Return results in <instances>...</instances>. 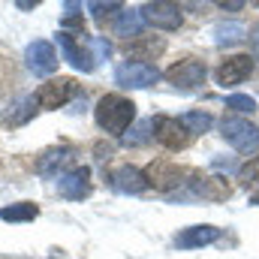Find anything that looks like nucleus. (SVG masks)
Returning a JSON list of instances; mask_svg holds the SVG:
<instances>
[{
    "label": "nucleus",
    "mask_w": 259,
    "mask_h": 259,
    "mask_svg": "<svg viewBox=\"0 0 259 259\" xmlns=\"http://www.w3.org/2000/svg\"><path fill=\"white\" fill-rule=\"evenodd\" d=\"M94 115H97V124L106 133L118 136V133H124L136 121V103L127 100V97H121V94H106V97H100Z\"/></svg>",
    "instance_id": "f257e3e1"
},
{
    "label": "nucleus",
    "mask_w": 259,
    "mask_h": 259,
    "mask_svg": "<svg viewBox=\"0 0 259 259\" xmlns=\"http://www.w3.org/2000/svg\"><path fill=\"white\" fill-rule=\"evenodd\" d=\"M223 139L235 148V151H244V154H250V151H259V130L250 124V121H244V118H235V115H229V118H223Z\"/></svg>",
    "instance_id": "f03ea898"
},
{
    "label": "nucleus",
    "mask_w": 259,
    "mask_h": 259,
    "mask_svg": "<svg viewBox=\"0 0 259 259\" xmlns=\"http://www.w3.org/2000/svg\"><path fill=\"white\" fill-rule=\"evenodd\" d=\"M151 124H154V139H157L163 148H169V151H184V148L190 145V139H193V133L181 124V118L157 115Z\"/></svg>",
    "instance_id": "7ed1b4c3"
},
{
    "label": "nucleus",
    "mask_w": 259,
    "mask_h": 259,
    "mask_svg": "<svg viewBox=\"0 0 259 259\" xmlns=\"http://www.w3.org/2000/svg\"><path fill=\"white\" fill-rule=\"evenodd\" d=\"M205 75H208V69H205L202 61H196V58H184V61H178V64H172L166 69V78L178 91H196V88H202L205 84Z\"/></svg>",
    "instance_id": "20e7f679"
},
{
    "label": "nucleus",
    "mask_w": 259,
    "mask_h": 259,
    "mask_svg": "<svg viewBox=\"0 0 259 259\" xmlns=\"http://www.w3.org/2000/svg\"><path fill=\"white\" fill-rule=\"evenodd\" d=\"M72 94H75V81L72 78H49L46 84H39L36 88V106L39 109H61L66 106L69 100H72Z\"/></svg>",
    "instance_id": "39448f33"
},
{
    "label": "nucleus",
    "mask_w": 259,
    "mask_h": 259,
    "mask_svg": "<svg viewBox=\"0 0 259 259\" xmlns=\"http://www.w3.org/2000/svg\"><path fill=\"white\" fill-rule=\"evenodd\" d=\"M160 78V69L145 61H127L115 69V81L121 88H151Z\"/></svg>",
    "instance_id": "423d86ee"
},
{
    "label": "nucleus",
    "mask_w": 259,
    "mask_h": 259,
    "mask_svg": "<svg viewBox=\"0 0 259 259\" xmlns=\"http://www.w3.org/2000/svg\"><path fill=\"white\" fill-rule=\"evenodd\" d=\"M187 175H190L187 169H181V166H175V163H169V160H157V163H151V166L145 169V181H148L151 187H157V190L181 187V184H187V181H184Z\"/></svg>",
    "instance_id": "0eeeda50"
},
{
    "label": "nucleus",
    "mask_w": 259,
    "mask_h": 259,
    "mask_svg": "<svg viewBox=\"0 0 259 259\" xmlns=\"http://www.w3.org/2000/svg\"><path fill=\"white\" fill-rule=\"evenodd\" d=\"M250 72H253V58L250 55H232L217 66L214 78H217L220 88H232V84H241L244 78H250Z\"/></svg>",
    "instance_id": "6e6552de"
},
{
    "label": "nucleus",
    "mask_w": 259,
    "mask_h": 259,
    "mask_svg": "<svg viewBox=\"0 0 259 259\" xmlns=\"http://www.w3.org/2000/svg\"><path fill=\"white\" fill-rule=\"evenodd\" d=\"M142 18L160 30H178L181 27V6L178 3H145Z\"/></svg>",
    "instance_id": "1a4fd4ad"
},
{
    "label": "nucleus",
    "mask_w": 259,
    "mask_h": 259,
    "mask_svg": "<svg viewBox=\"0 0 259 259\" xmlns=\"http://www.w3.org/2000/svg\"><path fill=\"white\" fill-rule=\"evenodd\" d=\"M24 58H27V66L36 72V75H49V72H55L58 69V52H55V46L52 42H46V39H36V42H30L27 46V52H24Z\"/></svg>",
    "instance_id": "9d476101"
},
{
    "label": "nucleus",
    "mask_w": 259,
    "mask_h": 259,
    "mask_svg": "<svg viewBox=\"0 0 259 259\" xmlns=\"http://www.w3.org/2000/svg\"><path fill=\"white\" fill-rule=\"evenodd\" d=\"M58 193L64 199H84L91 193V169L88 166H75L64 175H58Z\"/></svg>",
    "instance_id": "9b49d317"
},
{
    "label": "nucleus",
    "mask_w": 259,
    "mask_h": 259,
    "mask_svg": "<svg viewBox=\"0 0 259 259\" xmlns=\"http://www.w3.org/2000/svg\"><path fill=\"white\" fill-rule=\"evenodd\" d=\"M58 46H61L64 58H66L72 66H75V69H81V72H91V69L97 66V64H94V55H91V52H88L81 42H75V39H72L66 30H61V33H58Z\"/></svg>",
    "instance_id": "f8f14e48"
},
{
    "label": "nucleus",
    "mask_w": 259,
    "mask_h": 259,
    "mask_svg": "<svg viewBox=\"0 0 259 259\" xmlns=\"http://www.w3.org/2000/svg\"><path fill=\"white\" fill-rule=\"evenodd\" d=\"M217 238H220V229L217 226H190V229H181L175 235V244L181 250H190V247H205V244H211Z\"/></svg>",
    "instance_id": "ddd939ff"
},
{
    "label": "nucleus",
    "mask_w": 259,
    "mask_h": 259,
    "mask_svg": "<svg viewBox=\"0 0 259 259\" xmlns=\"http://www.w3.org/2000/svg\"><path fill=\"white\" fill-rule=\"evenodd\" d=\"M112 181H115V187H118L121 193H142V190L148 187L145 172L136 169V166H121V169H115V172H112Z\"/></svg>",
    "instance_id": "4468645a"
},
{
    "label": "nucleus",
    "mask_w": 259,
    "mask_h": 259,
    "mask_svg": "<svg viewBox=\"0 0 259 259\" xmlns=\"http://www.w3.org/2000/svg\"><path fill=\"white\" fill-rule=\"evenodd\" d=\"M187 184H193V196H202V199H214V202H220V199H229V184L223 181V178H199L193 175V181H187Z\"/></svg>",
    "instance_id": "2eb2a0df"
},
{
    "label": "nucleus",
    "mask_w": 259,
    "mask_h": 259,
    "mask_svg": "<svg viewBox=\"0 0 259 259\" xmlns=\"http://www.w3.org/2000/svg\"><path fill=\"white\" fill-rule=\"evenodd\" d=\"M69 163H72V151H69V148H58V151H49V154L39 157L36 172L46 175V178H58V172L66 169Z\"/></svg>",
    "instance_id": "dca6fc26"
},
{
    "label": "nucleus",
    "mask_w": 259,
    "mask_h": 259,
    "mask_svg": "<svg viewBox=\"0 0 259 259\" xmlns=\"http://www.w3.org/2000/svg\"><path fill=\"white\" fill-rule=\"evenodd\" d=\"M163 49H166V42H163L160 36H148V39H133V42L127 46V55H133V58H145V64H148V61H154Z\"/></svg>",
    "instance_id": "f3484780"
},
{
    "label": "nucleus",
    "mask_w": 259,
    "mask_h": 259,
    "mask_svg": "<svg viewBox=\"0 0 259 259\" xmlns=\"http://www.w3.org/2000/svg\"><path fill=\"white\" fill-rule=\"evenodd\" d=\"M142 24H145V18H142V12H136V9H127V12H121L118 15V21H115V33L118 36H142Z\"/></svg>",
    "instance_id": "a211bd4d"
},
{
    "label": "nucleus",
    "mask_w": 259,
    "mask_h": 259,
    "mask_svg": "<svg viewBox=\"0 0 259 259\" xmlns=\"http://www.w3.org/2000/svg\"><path fill=\"white\" fill-rule=\"evenodd\" d=\"M33 217H39V205H33V202H18L9 208H0V220H6V223H24Z\"/></svg>",
    "instance_id": "6ab92c4d"
},
{
    "label": "nucleus",
    "mask_w": 259,
    "mask_h": 259,
    "mask_svg": "<svg viewBox=\"0 0 259 259\" xmlns=\"http://www.w3.org/2000/svg\"><path fill=\"white\" fill-rule=\"evenodd\" d=\"M181 124L196 136V133H208L214 127V118L208 112H187V115H181Z\"/></svg>",
    "instance_id": "aec40b11"
},
{
    "label": "nucleus",
    "mask_w": 259,
    "mask_h": 259,
    "mask_svg": "<svg viewBox=\"0 0 259 259\" xmlns=\"http://www.w3.org/2000/svg\"><path fill=\"white\" fill-rule=\"evenodd\" d=\"M214 33H217V46H235V42L244 39V27L235 24V21H229V24H217Z\"/></svg>",
    "instance_id": "412c9836"
},
{
    "label": "nucleus",
    "mask_w": 259,
    "mask_h": 259,
    "mask_svg": "<svg viewBox=\"0 0 259 259\" xmlns=\"http://www.w3.org/2000/svg\"><path fill=\"white\" fill-rule=\"evenodd\" d=\"M151 130H154V124H151V121H139V124L130 130L127 136H124V142H127V145H133V148H136V145H145V142L151 139Z\"/></svg>",
    "instance_id": "4be33fe9"
},
{
    "label": "nucleus",
    "mask_w": 259,
    "mask_h": 259,
    "mask_svg": "<svg viewBox=\"0 0 259 259\" xmlns=\"http://www.w3.org/2000/svg\"><path fill=\"white\" fill-rule=\"evenodd\" d=\"M238 181L244 184V187H250V184H259V157H250L241 169H238Z\"/></svg>",
    "instance_id": "5701e85b"
},
{
    "label": "nucleus",
    "mask_w": 259,
    "mask_h": 259,
    "mask_svg": "<svg viewBox=\"0 0 259 259\" xmlns=\"http://www.w3.org/2000/svg\"><path fill=\"white\" fill-rule=\"evenodd\" d=\"M226 109H232V112H253L256 109V100L253 97H247V94H232L229 100H226Z\"/></svg>",
    "instance_id": "b1692460"
},
{
    "label": "nucleus",
    "mask_w": 259,
    "mask_h": 259,
    "mask_svg": "<svg viewBox=\"0 0 259 259\" xmlns=\"http://www.w3.org/2000/svg\"><path fill=\"white\" fill-rule=\"evenodd\" d=\"M118 9H121V3H91V12H94L100 21H103L109 12H118Z\"/></svg>",
    "instance_id": "393cba45"
},
{
    "label": "nucleus",
    "mask_w": 259,
    "mask_h": 259,
    "mask_svg": "<svg viewBox=\"0 0 259 259\" xmlns=\"http://www.w3.org/2000/svg\"><path fill=\"white\" fill-rule=\"evenodd\" d=\"M250 52H253V58L259 61V21L250 27Z\"/></svg>",
    "instance_id": "a878e982"
},
{
    "label": "nucleus",
    "mask_w": 259,
    "mask_h": 259,
    "mask_svg": "<svg viewBox=\"0 0 259 259\" xmlns=\"http://www.w3.org/2000/svg\"><path fill=\"white\" fill-rule=\"evenodd\" d=\"M250 205H259V193L253 196V199H250Z\"/></svg>",
    "instance_id": "bb28decb"
}]
</instances>
